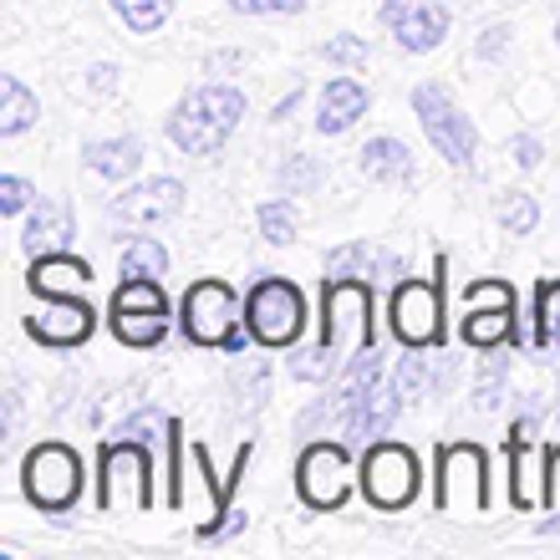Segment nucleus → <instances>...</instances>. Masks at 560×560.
Listing matches in <instances>:
<instances>
[{"label":"nucleus","instance_id":"obj_1","mask_svg":"<svg viewBox=\"0 0 560 560\" xmlns=\"http://www.w3.org/2000/svg\"><path fill=\"white\" fill-rule=\"evenodd\" d=\"M245 118V92L224 88V82H209V88H194L189 97H178V107L168 113V138H174L178 153L189 159H209L230 143V133Z\"/></svg>","mask_w":560,"mask_h":560},{"label":"nucleus","instance_id":"obj_2","mask_svg":"<svg viewBox=\"0 0 560 560\" xmlns=\"http://www.w3.org/2000/svg\"><path fill=\"white\" fill-rule=\"evenodd\" d=\"M184 337L194 347H220V352L245 357V337H250V322H245V306L240 295L224 285V280H194L189 295H184Z\"/></svg>","mask_w":560,"mask_h":560},{"label":"nucleus","instance_id":"obj_3","mask_svg":"<svg viewBox=\"0 0 560 560\" xmlns=\"http://www.w3.org/2000/svg\"><path fill=\"white\" fill-rule=\"evenodd\" d=\"M322 347L337 362H352L372 347V280H326L322 291Z\"/></svg>","mask_w":560,"mask_h":560},{"label":"nucleus","instance_id":"obj_4","mask_svg":"<svg viewBox=\"0 0 560 560\" xmlns=\"http://www.w3.org/2000/svg\"><path fill=\"white\" fill-rule=\"evenodd\" d=\"M439 515L479 520L489 510V454L479 443H439Z\"/></svg>","mask_w":560,"mask_h":560},{"label":"nucleus","instance_id":"obj_5","mask_svg":"<svg viewBox=\"0 0 560 560\" xmlns=\"http://www.w3.org/2000/svg\"><path fill=\"white\" fill-rule=\"evenodd\" d=\"M82 485H88V474H82V454L67 448V443H36L21 464V489H26V500L46 515H67L77 500H82Z\"/></svg>","mask_w":560,"mask_h":560},{"label":"nucleus","instance_id":"obj_6","mask_svg":"<svg viewBox=\"0 0 560 560\" xmlns=\"http://www.w3.org/2000/svg\"><path fill=\"white\" fill-rule=\"evenodd\" d=\"M443 276H448V260L439 255V280L408 276L393 285L387 316H393V337L408 352H423V347H439L443 341Z\"/></svg>","mask_w":560,"mask_h":560},{"label":"nucleus","instance_id":"obj_7","mask_svg":"<svg viewBox=\"0 0 560 560\" xmlns=\"http://www.w3.org/2000/svg\"><path fill=\"white\" fill-rule=\"evenodd\" d=\"M245 322H250V337L260 347L285 352L306 331V301H301V291H295L291 280L266 276V280H255L250 295H245Z\"/></svg>","mask_w":560,"mask_h":560},{"label":"nucleus","instance_id":"obj_8","mask_svg":"<svg viewBox=\"0 0 560 560\" xmlns=\"http://www.w3.org/2000/svg\"><path fill=\"white\" fill-rule=\"evenodd\" d=\"M418 485H423V474H418V454L408 443L377 439L362 448V494H368V504L398 515L418 500Z\"/></svg>","mask_w":560,"mask_h":560},{"label":"nucleus","instance_id":"obj_9","mask_svg":"<svg viewBox=\"0 0 560 560\" xmlns=\"http://www.w3.org/2000/svg\"><path fill=\"white\" fill-rule=\"evenodd\" d=\"M413 113H418V122H423L433 153H443L454 168H469L474 148H479V133H474L469 113H458V103L439 88V82H418L413 88Z\"/></svg>","mask_w":560,"mask_h":560},{"label":"nucleus","instance_id":"obj_10","mask_svg":"<svg viewBox=\"0 0 560 560\" xmlns=\"http://www.w3.org/2000/svg\"><path fill=\"white\" fill-rule=\"evenodd\" d=\"M122 500L133 504V510H153V458H148V443H138V439H122L103 448L97 504L118 510Z\"/></svg>","mask_w":560,"mask_h":560},{"label":"nucleus","instance_id":"obj_11","mask_svg":"<svg viewBox=\"0 0 560 560\" xmlns=\"http://www.w3.org/2000/svg\"><path fill=\"white\" fill-rule=\"evenodd\" d=\"M295 489L306 510H341L347 494H352V458H347V443H311L301 464H295Z\"/></svg>","mask_w":560,"mask_h":560},{"label":"nucleus","instance_id":"obj_12","mask_svg":"<svg viewBox=\"0 0 560 560\" xmlns=\"http://www.w3.org/2000/svg\"><path fill=\"white\" fill-rule=\"evenodd\" d=\"M92 326H97V311L82 295H51V306L26 316V337L42 347H57V352H72L92 337Z\"/></svg>","mask_w":560,"mask_h":560},{"label":"nucleus","instance_id":"obj_13","mask_svg":"<svg viewBox=\"0 0 560 560\" xmlns=\"http://www.w3.org/2000/svg\"><path fill=\"white\" fill-rule=\"evenodd\" d=\"M178 209H184V184L178 178H143V184H133V189H122L113 199V220L153 230V224L174 220Z\"/></svg>","mask_w":560,"mask_h":560},{"label":"nucleus","instance_id":"obj_14","mask_svg":"<svg viewBox=\"0 0 560 560\" xmlns=\"http://www.w3.org/2000/svg\"><path fill=\"white\" fill-rule=\"evenodd\" d=\"M26 285H31V295H42V301H51V295H82L92 285V266L77 260V255H67V250L36 255Z\"/></svg>","mask_w":560,"mask_h":560},{"label":"nucleus","instance_id":"obj_15","mask_svg":"<svg viewBox=\"0 0 560 560\" xmlns=\"http://www.w3.org/2000/svg\"><path fill=\"white\" fill-rule=\"evenodd\" d=\"M398 408H402V387L398 383H377L368 393V398L357 402V413L347 418V439L352 443H377V439H387V428L398 423Z\"/></svg>","mask_w":560,"mask_h":560},{"label":"nucleus","instance_id":"obj_16","mask_svg":"<svg viewBox=\"0 0 560 560\" xmlns=\"http://www.w3.org/2000/svg\"><path fill=\"white\" fill-rule=\"evenodd\" d=\"M368 113V88L357 77H331L322 88V113H316V133L322 138H337L347 133L357 118Z\"/></svg>","mask_w":560,"mask_h":560},{"label":"nucleus","instance_id":"obj_17","mask_svg":"<svg viewBox=\"0 0 560 560\" xmlns=\"http://www.w3.org/2000/svg\"><path fill=\"white\" fill-rule=\"evenodd\" d=\"M357 168H362L372 184H387V189H408V184L418 178L413 153H408V143H398V138H368Z\"/></svg>","mask_w":560,"mask_h":560},{"label":"nucleus","instance_id":"obj_18","mask_svg":"<svg viewBox=\"0 0 560 560\" xmlns=\"http://www.w3.org/2000/svg\"><path fill=\"white\" fill-rule=\"evenodd\" d=\"M82 163H88L92 174L113 178V184H122V178H133L138 168H143V138H97V143L82 148Z\"/></svg>","mask_w":560,"mask_h":560},{"label":"nucleus","instance_id":"obj_19","mask_svg":"<svg viewBox=\"0 0 560 560\" xmlns=\"http://www.w3.org/2000/svg\"><path fill=\"white\" fill-rule=\"evenodd\" d=\"M67 240H72V214L61 205H51V199H42V205L31 209L26 220V235H21V250L36 260V255H57L67 250Z\"/></svg>","mask_w":560,"mask_h":560},{"label":"nucleus","instance_id":"obj_20","mask_svg":"<svg viewBox=\"0 0 560 560\" xmlns=\"http://www.w3.org/2000/svg\"><path fill=\"white\" fill-rule=\"evenodd\" d=\"M443 36H448V5H439V0H418L413 15L393 31V42H398L408 57H423V51L443 46Z\"/></svg>","mask_w":560,"mask_h":560},{"label":"nucleus","instance_id":"obj_21","mask_svg":"<svg viewBox=\"0 0 560 560\" xmlns=\"http://www.w3.org/2000/svg\"><path fill=\"white\" fill-rule=\"evenodd\" d=\"M168 311H153V306H107V326L122 347H159L168 337Z\"/></svg>","mask_w":560,"mask_h":560},{"label":"nucleus","instance_id":"obj_22","mask_svg":"<svg viewBox=\"0 0 560 560\" xmlns=\"http://www.w3.org/2000/svg\"><path fill=\"white\" fill-rule=\"evenodd\" d=\"M368 270H377V276H402V260L398 255L368 250V245H357V240L352 245H337V250L326 255V280H357V276H368Z\"/></svg>","mask_w":560,"mask_h":560},{"label":"nucleus","instance_id":"obj_23","mask_svg":"<svg viewBox=\"0 0 560 560\" xmlns=\"http://www.w3.org/2000/svg\"><path fill=\"white\" fill-rule=\"evenodd\" d=\"M510 504L515 510L546 504V485L535 474V439H510Z\"/></svg>","mask_w":560,"mask_h":560},{"label":"nucleus","instance_id":"obj_24","mask_svg":"<svg viewBox=\"0 0 560 560\" xmlns=\"http://www.w3.org/2000/svg\"><path fill=\"white\" fill-rule=\"evenodd\" d=\"M42 118V103H36V92L21 82V77H0V138H15L26 133L31 122Z\"/></svg>","mask_w":560,"mask_h":560},{"label":"nucleus","instance_id":"obj_25","mask_svg":"<svg viewBox=\"0 0 560 560\" xmlns=\"http://www.w3.org/2000/svg\"><path fill=\"white\" fill-rule=\"evenodd\" d=\"M525 347L535 352H560V280H540L535 285V326Z\"/></svg>","mask_w":560,"mask_h":560},{"label":"nucleus","instance_id":"obj_26","mask_svg":"<svg viewBox=\"0 0 560 560\" xmlns=\"http://www.w3.org/2000/svg\"><path fill=\"white\" fill-rule=\"evenodd\" d=\"M515 337V311H494V306H469L464 316V341L479 352H494L500 341Z\"/></svg>","mask_w":560,"mask_h":560},{"label":"nucleus","instance_id":"obj_27","mask_svg":"<svg viewBox=\"0 0 560 560\" xmlns=\"http://www.w3.org/2000/svg\"><path fill=\"white\" fill-rule=\"evenodd\" d=\"M122 280H163L168 276V250H163V240L153 235H133L128 240V250H122Z\"/></svg>","mask_w":560,"mask_h":560},{"label":"nucleus","instance_id":"obj_28","mask_svg":"<svg viewBox=\"0 0 560 560\" xmlns=\"http://www.w3.org/2000/svg\"><path fill=\"white\" fill-rule=\"evenodd\" d=\"M113 11L122 15V26L128 31L153 36V31H163V21L174 15V0H113Z\"/></svg>","mask_w":560,"mask_h":560},{"label":"nucleus","instance_id":"obj_29","mask_svg":"<svg viewBox=\"0 0 560 560\" xmlns=\"http://www.w3.org/2000/svg\"><path fill=\"white\" fill-rule=\"evenodd\" d=\"M494 214H500V224L510 230V235H530L535 224H540V205H535L530 194H520V189L500 194V205H494Z\"/></svg>","mask_w":560,"mask_h":560},{"label":"nucleus","instance_id":"obj_30","mask_svg":"<svg viewBox=\"0 0 560 560\" xmlns=\"http://www.w3.org/2000/svg\"><path fill=\"white\" fill-rule=\"evenodd\" d=\"M276 178H280V194H311L322 184V163L311 159V153H285Z\"/></svg>","mask_w":560,"mask_h":560},{"label":"nucleus","instance_id":"obj_31","mask_svg":"<svg viewBox=\"0 0 560 560\" xmlns=\"http://www.w3.org/2000/svg\"><path fill=\"white\" fill-rule=\"evenodd\" d=\"M260 235H266V245H291L295 240V209L285 199L260 205Z\"/></svg>","mask_w":560,"mask_h":560},{"label":"nucleus","instance_id":"obj_32","mask_svg":"<svg viewBox=\"0 0 560 560\" xmlns=\"http://www.w3.org/2000/svg\"><path fill=\"white\" fill-rule=\"evenodd\" d=\"M504 372H510V362L489 352L485 377H479V387H474V408H479V413H489V408H500L504 402Z\"/></svg>","mask_w":560,"mask_h":560},{"label":"nucleus","instance_id":"obj_33","mask_svg":"<svg viewBox=\"0 0 560 560\" xmlns=\"http://www.w3.org/2000/svg\"><path fill=\"white\" fill-rule=\"evenodd\" d=\"M322 57L331 61V67H341V72H357V67H368V42L352 36V31H341V36H331V42L322 46Z\"/></svg>","mask_w":560,"mask_h":560},{"label":"nucleus","instance_id":"obj_34","mask_svg":"<svg viewBox=\"0 0 560 560\" xmlns=\"http://www.w3.org/2000/svg\"><path fill=\"white\" fill-rule=\"evenodd\" d=\"M464 306L515 311V285H510V280H474L469 291H464Z\"/></svg>","mask_w":560,"mask_h":560},{"label":"nucleus","instance_id":"obj_35","mask_svg":"<svg viewBox=\"0 0 560 560\" xmlns=\"http://www.w3.org/2000/svg\"><path fill=\"white\" fill-rule=\"evenodd\" d=\"M311 0H230L235 15H301Z\"/></svg>","mask_w":560,"mask_h":560},{"label":"nucleus","instance_id":"obj_36","mask_svg":"<svg viewBox=\"0 0 560 560\" xmlns=\"http://www.w3.org/2000/svg\"><path fill=\"white\" fill-rule=\"evenodd\" d=\"M148 433H168V418H163L159 408H143V413H133L118 428V439H138V443H153Z\"/></svg>","mask_w":560,"mask_h":560},{"label":"nucleus","instance_id":"obj_37","mask_svg":"<svg viewBox=\"0 0 560 560\" xmlns=\"http://www.w3.org/2000/svg\"><path fill=\"white\" fill-rule=\"evenodd\" d=\"M31 184L21 174H5L0 178V214H21V209H31Z\"/></svg>","mask_w":560,"mask_h":560},{"label":"nucleus","instance_id":"obj_38","mask_svg":"<svg viewBox=\"0 0 560 560\" xmlns=\"http://www.w3.org/2000/svg\"><path fill=\"white\" fill-rule=\"evenodd\" d=\"M240 525H245V515H240V510H224V515H214L209 525H199L194 540H199V546H214V540H224V535H235Z\"/></svg>","mask_w":560,"mask_h":560},{"label":"nucleus","instance_id":"obj_39","mask_svg":"<svg viewBox=\"0 0 560 560\" xmlns=\"http://www.w3.org/2000/svg\"><path fill=\"white\" fill-rule=\"evenodd\" d=\"M393 383L402 387V398H418V393L428 387V368H423V357H402V362H398V377H393Z\"/></svg>","mask_w":560,"mask_h":560},{"label":"nucleus","instance_id":"obj_40","mask_svg":"<svg viewBox=\"0 0 560 560\" xmlns=\"http://www.w3.org/2000/svg\"><path fill=\"white\" fill-rule=\"evenodd\" d=\"M510 159H515V168H540V159H546V148H540V138L515 133V138H510Z\"/></svg>","mask_w":560,"mask_h":560},{"label":"nucleus","instance_id":"obj_41","mask_svg":"<svg viewBox=\"0 0 560 560\" xmlns=\"http://www.w3.org/2000/svg\"><path fill=\"white\" fill-rule=\"evenodd\" d=\"M504 42H510V26H485V36H479L474 51H479V57H500Z\"/></svg>","mask_w":560,"mask_h":560},{"label":"nucleus","instance_id":"obj_42","mask_svg":"<svg viewBox=\"0 0 560 560\" xmlns=\"http://www.w3.org/2000/svg\"><path fill=\"white\" fill-rule=\"evenodd\" d=\"M413 5H418V0H383V26H387V31H398L402 21L413 15Z\"/></svg>","mask_w":560,"mask_h":560},{"label":"nucleus","instance_id":"obj_43","mask_svg":"<svg viewBox=\"0 0 560 560\" xmlns=\"http://www.w3.org/2000/svg\"><path fill=\"white\" fill-rule=\"evenodd\" d=\"M92 88L97 92H113L118 88V67H107V61H97V67H92V77H88Z\"/></svg>","mask_w":560,"mask_h":560},{"label":"nucleus","instance_id":"obj_44","mask_svg":"<svg viewBox=\"0 0 560 560\" xmlns=\"http://www.w3.org/2000/svg\"><path fill=\"white\" fill-rule=\"evenodd\" d=\"M295 103H301V88H295V92H285V97H280V103H276V113H270V122H285V118H291V113H295Z\"/></svg>","mask_w":560,"mask_h":560},{"label":"nucleus","instance_id":"obj_45","mask_svg":"<svg viewBox=\"0 0 560 560\" xmlns=\"http://www.w3.org/2000/svg\"><path fill=\"white\" fill-rule=\"evenodd\" d=\"M535 530H540V535H560V515H550V520H540V525H535Z\"/></svg>","mask_w":560,"mask_h":560},{"label":"nucleus","instance_id":"obj_46","mask_svg":"<svg viewBox=\"0 0 560 560\" xmlns=\"http://www.w3.org/2000/svg\"><path fill=\"white\" fill-rule=\"evenodd\" d=\"M556 42H560V21H556Z\"/></svg>","mask_w":560,"mask_h":560}]
</instances>
